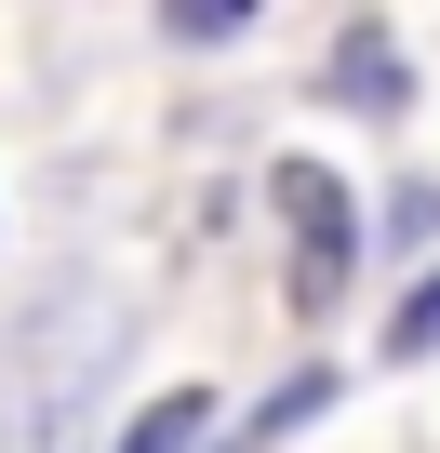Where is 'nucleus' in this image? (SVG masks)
Wrapping results in <instances>:
<instances>
[{
  "label": "nucleus",
  "mask_w": 440,
  "mask_h": 453,
  "mask_svg": "<svg viewBox=\"0 0 440 453\" xmlns=\"http://www.w3.org/2000/svg\"><path fill=\"white\" fill-rule=\"evenodd\" d=\"M200 426H213V400H200V387H174V400H160V413H147L120 453H200Z\"/></svg>",
  "instance_id": "obj_2"
},
{
  "label": "nucleus",
  "mask_w": 440,
  "mask_h": 453,
  "mask_svg": "<svg viewBox=\"0 0 440 453\" xmlns=\"http://www.w3.org/2000/svg\"><path fill=\"white\" fill-rule=\"evenodd\" d=\"M387 347H400V360H427V347H440V280H427V294L400 307V334H387Z\"/></svg>",
  "instance_id": "obj_4"
},
{
  "label": "nucleus",
  "mask_w": 440,
  "mask_h": 453,
  "mask_svg": "<svg viewBox=\"0 0 440 453\" xmlns=\"http://www.w3.org/2000/svg\"><path fill=\"white\" fill-rule=\"evenodd\" d=\"M347 94H400V54L387 41H347Z\"/></svg>",
  "instance_id": "obj_3"
},
{
  "label": "nucleus",
  "mask_w": 440,
  "mask_h": 453,
  "mask_svg": "<svg viewBox=\"0 0 440 453\" xmlns=\"http://www.w3.org/2000/svg\"><path fill=\"white\" fill-rule=\"evenodd\" d=\"M281 213H294V307H334V280H347V187L320 160H281Z\"/></svg>",
  "instance_id": "obj_1"
}]
</instances>
